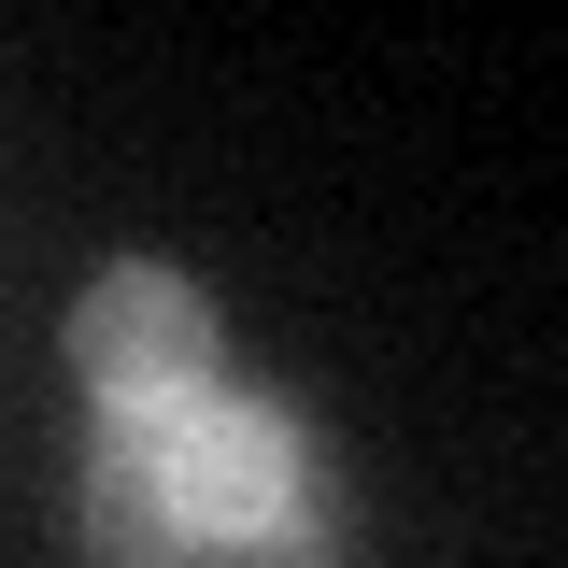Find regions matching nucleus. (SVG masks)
<instances>
[{
    "label": "nucleus",
    "mask_w": 568,
    "mask_h": 568,
    "mask_svg": "<svg viewBox=\"0 0 568 568\" xmlns=\"http://www.w3.org/2000/svg\"><path fill=\"white\" fill-rule=\"evenodd\" d=\"M71 511H85L100 568H355V511H342L327 440L242 369L85 413Z\"/></svg>",
    "instance_id": "1"
},
{
    "label": "nucleus",
    "mask_w": 568,
    "mask_h": 568,
    "mask_svg": "<svg viewBox=\"0 0 568 568\" xmlns=\"http://www.w3.org/2000/svg\"><path fill=\"white\" fill-rule=\"evenodd\" d=\"M71 369H85V413H114V398L213 384V369H227V342H213V298H200L185 271L129 256V271H100L85 298H71Z\"/></svg>",
    "instance_id": "2"
}]
</instances>
